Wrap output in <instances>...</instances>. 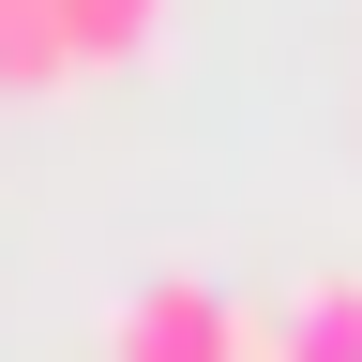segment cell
I'll return each instance as SVG.
<instances>
[{"instance_id":"cell-1","label":"cell","mask_w":362,"mask_h":362,"mask_svg":"<svg viewBox=\"0 0 362 362\" xmlns=\"http://www.w3.org/2000/svg\"><path fill=\"white\" fill-rule=\"evenodd\" d=\"M106 362H257V317L211 287V272H151L106 317Z\"/></svg>"},{"instance_id":"cell-2","label":"cell","mask_w":362,"mask_h":362,"mask_svg":"<svg viewBox=\"0 0 362 362\" xmlns=\"http://www.w3.org/2000/svg\"><path fill=\"white\" fill-rule=\"evenodd\" d=\"M257 362H362V272H302L257 317Z\"/></svg>"},{"instance_id":"cell-3","label":"cell","mask_w":362,"mask_h":362,"mask_svg":"<svg viewBox=\"0 0 362 362\" xmlns=\"http://www.w3.org/2000/svg\"><path fill=\"white\" fill-rule=\"evenodd\" d=\"M45 90H76V30H61V0H0V106H45Z\"/></svg>"},{"instance_id":"cell-4","label":"cell","mask_w":362,"mask_h":362,"mask_svg":"<svg viewBox=\"0 0 362 362\" xmlns=\"http://www.w3.org/2000/svg\"><path fill=\"white\" fill-rule=\"evenodd\" d=\"M61 30H76V76H121V61H151L166 0H61Z\"/></svg>"}]
</instances>
